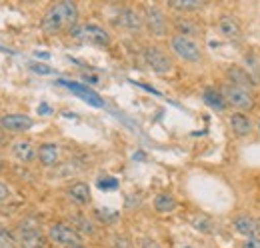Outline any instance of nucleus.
I'll return each instance as SVG.
<instances>
[{
	"label": "nucleus",
	"instance_id": "f257e3e1",
	"mask_svg": "<svg viewBox=\"0 0 260 248\" xmlns=\"http://www.w3.org/2000/svg\"><path fill=\"white\" fill-rule=\"evenodd\" d=\"M76 24H78V6L70 0L50 4L40 20V28L46 34H58L62 30L70 32V28H74Z\"/></svg>",
	"mask_w": 260,
	"mask_h": 248
},
{
	"label": "nucleus",
	"instance_id": "f03ea898",
	"mask_svg": "<svg viewBox=\"0 0 260 248\" xmlns=\"http://www.w3.org/2000/svg\"><path fill=\"white\" fill-rule=\"evenodd\" d=\"M168 48L170 52L180 58L182 62H188V64H198L202 60V48L200 44L196 42L194 38H186V36H178V34H172L168 38Z\"/></svg>",
	"mask_w": 260,
	"mask_h": 248
},
{
	"label": "nucleus",
	"instance_id": "7ed1b4c3",
	"mask_svg": "<svg viewBox=\"0 0 260 248\" xmlns=\"http://www.w3.org/2000/svg\"><path fill=\"white\" fill-rule=\"evenodd\" d=\"M72 38L80 40V42H88L94 46H108L110 44V34L106 32L104 26H100L96 22H84V24H76L74 28L68 32Z\"/></svg>",
	"mask_w": 260,
	"mask_h": 248
},
{
	"label": "nucleus",
	"instance_id": "20e7f679",
	"mask_svg": "<svg viewBox=\"0 0 260 248\" xmlns=\"http://www.w3.org/2000/svg\"><path fill=\"white\" fill-rule=\"evenodd\" d=\"M142 58H144V64H146L154 74H170L172 68H174V62L170 58V54H168L166 50H162L160 46H156V44L144 46Z\"/></svg>",
	"mask_w": 260,
	"mask_h": 248
},
{
	"label": "nucleus",
	"instance_id": "39448f33",
	"mask_svg": "<svg viewBox=\"0 0 260 248\" xmlns=\"http://www.w3.org/2000/svg\"><path fill=\"white\" fill-rule=\"evenodd\" d=\"M46 238L52 244H60V246H74V244H82V234L66 222H54L48 226L46 230Z\"/></svg>",
	"mask_w": 260,
	"mask_h": 248
},
{
	"label": "nucleus",
	"instance_id": "423d86ee",
	"mask_svg": "<svg viewBox=\"0 0 260 248\" xmlns=\"http://www.w3.org/2000/svg\"><path fill=\"white\" fill-rule=\"evenodd\" d=\"M144 28L156 38L168 36V18L164 14V10L156 4H148L144 6Z\"/></svg>",
	"mask_w": 260,
	"mask_h": 248
},
{
	"label": "nucleus",
	"instance_id": "0eeeda50",
	"mask_svg": "<svg viewBox=\"0 0 260 248\" xmlns=\"http://www.w3.org/2000/svg\"><path fill=\"white\" fill-rule=\"evenodd\" d=\"M220 92L224 96L228 106L236 108V110H252L254 108V94L248 88H240V86H232V84H224L220 88Z\"/></svg>",
	"mask_w": 260,
	"mask_h": 248
},
{
	"label": "nucleus",
	"instance_id": "6e6552de",
	"mask_svg": "<svg viewBox=\"0 0 260 248\" xmlns=\"http://www.w3.org/2000/svg\"><path fill=\"white\" fill-rule=\"evenodd\" d=\"M118 26H122L124 30L132 32V34H138V32L144 30V14L132 6H122L118 10V20H116Z\"/></svg>",
	"mask_w": 260,
	"mask_h": 248
},
{
	"label": "nucleus",
	"instance_id": "1a4fd4ad",
	"mask_svg": "<svg viewBox=\"0 0 260 248\" xmlns=\"http://www.w3.org/2000/svg\"><path fill=\"white\" fill-rule=\"evenodd\" d=\"M34 126L28 114H4L0 116V128L8 134H26Z\"/></svg>",
	"mask_w": 260,
	"mask_h": 248
},
{
	"label": "nucleus",
	"instance_id": "9d476101",
	"mask_svg": "<svg viewBox=\"0 0 260 248\" xmlns=\"http://www.w3.org/2000/svg\"><path fill=\"white\" fill-rule=\"evenodd\" d=\"M10 154L14 156L20 164H32L38 156V148L30 138H16L10 144Z\"/></svg>",
	"mask_w": 260,
	"mask_h": 248
},
{
	"label": "nucleus",
	"instance_id": "9b49d317",
	"mask_svg": "<svg viewBox=\"0 0 260 248\" xmlns=\"http://www.w3.org/2000/svg\"><path fill=\"white\" fill-rule=\"evenodd\" d=\"M224 76H226V82L232 84V86H240V88H248V90H252L256 86L254 76L248 70H244L242 66H238V64H230L226 68V72H224Z\"/></svg>",
	"mask_w": 260,
	"mask_h": 248
},
{
	"label": "nucleus",
	"instance_id": "f8f14e48",
	"mask_svg": "<svg viewBox=\"0 0 260 248\" xmlns=\"http://www.w3.org/2000/svg\"><path fill=\"white\" fill-rule=\"evenodd\" d=\"M232 228L246 236V238H258L260 234V222L250 214H238V216L232 218Z\"/></svg>",
	"mask_w": 260,
	"mask_h": 248
},
{
	"label": "nucleus",
	"instance_id": "ddd939ff",
	"mask_svg": "<svg viewBox=\"0 0 260 248\" xmlns=\"http://www.w3.org/2000/svg\"><path fill=\"white\" fill-rule=\"evenodd\" d=\"M38 164L44 168H52L60 162V148L56 142H42L38 146V156H36Z\"/></svg>",
	"mask_w": 260,
	"mask_h": 248
},
{
	"label": "nucleus",
	"instance_id": "4468645a",
	"mask_svg": "<svg viewBox=\"0 0 260 248\" xmlns=\"http://www.w3.org/2000/svg\"><path fill=\"white\" fill-rule=\"evenodd\" d=\"M172 26H174V32L178 36H186V38H194L196 40L202 34L200 24L196 22L194 18H190V16H176L172 20Z\"/></svg>",
	"mask_w": 260,
	"mask_h": 248
},
{
	"label": "nucleus",
	"instance_id": "2eb2a0df",
	"mask_svg": "<svg viewBox=\"0 0 260 248\" xmlns=\"http://www.w3.org/2000/svg\"><path fill=\"white\" fill-rule=\"evenodd\" d=\"M228 124H230L232 134L238 136V138H244V136L252 134V130H254V122L242 112H232L228 116Z\"/></svg>",
	"mask_w": 260,
	"mask_h": 248
},
{
	"label": "nucleus",
	"instance_id": "dca6fc26",
	"mask_svg": "<svg viewBox=\"0 0 260 248\" xmlns=\"http://www.w3.org/2000/svg\"><path fill=\"white\" fill-rule=\"evenodd\" d=\"M218 30L228 40H240L242 38V26H240L238 18L232 14H222L218 18Z\"/></svg>",
	"mask_w": 260,
	"mask_h": 248
},
{
	"label": "nucleus",
	"instance_id": "f3484780",
	"mask_svg": "<svg viewBox=\"0 0 260 248\" xmlns=\"http://www.w3.org/2000/svg\"><path fill=\"white\" fill-rule=\"evenodd\" d=\"M66 196L78 204V206H88L90 200H92V194H90V186L86 182H74L66 188Z\"/></svg>",
	"mask_w": 260,
	"mask_h": 248
},
{
	"label": "nucleus",
	"instance_id": "a211bd4d",
	"mask_svg": "<svg viewBox=\"0 0 260 248\" xmlns=\"http://www.w3.org/2000/svg\"><path fill=\"white\" fill-rule=\"evenodd\" d=\"M202 100L210 106V108H214V110H220V112H224L228 108L226 100H224V96L220 92V88H212V86H206L204 90H202Z\"/></svg>",
	"mask_w": 260,
	"mask_h": 248
},
{
	"label": "nucleus",
	"instance_id": "6ab92c4d",
	"mask_svg": "<svg viewBox=\"0 0 260 248\" xmlns=\"http://www.w3.org/2000/svg\"><path fill=\"white\" fill-rule=\"evenodd\" d=\"M176 208H178V202L170 192H160V194L154 196V210L158 214H170Z\"/></svg>",
	"mask_w": 260,
	"mask_h": 248
},
{
	"label": "nucleus",
	"instance_id": "aec40b11",
	"mask_svg": "<svg viewBox=\"0 0 260 248\" xmlns=\"http://www.w3.org/2000/svg\"><path fill=\"white\" fill-rule=\"evenodd\" d=\"M168 8L170 10H176V12H182V14H188V12H198L204 8V2L202 0H170L168 2Z\"/></svg>",
	"mask_w": 260,
	"mask_h": 248
},
{
	"label": "nucleus",
	"instance_id": "412c9836",
	"mask_svg": "<svg viewBox=\"0 0 260 248\" xmlns=\"http://www.w3.org/2000/svg\"><path fill=\"white\" fill-rule=\"evenodd\" d=\"M66 84L70 90H74V92L80 94V98H84L86 102H90L92 106H104V102H102V98L98 96L96 92H92V90H88L86 86H82V84H72V82H62Z\"/></svg>",
	"mask_w": 260,
	"mask_h": 248
},
{
	"label": "nucleus",
	"instance_id": "4be33fe9",
	"mask_svg": "<svg viewBox=\"0 0 260 248\" xmlns=\"http://www.w3.org/2000/svg\"><path fill=\"white\" fill-rule=\"evenodd\" d=\"M38 236H40V232H38V226L36 224H32V222H22L20 224V238L24 242L32 244L34 240H38Z\"/></svg>",
	"mask_w": 260,
	"mask_h": 248
},
{
	"label": "nucleus",
	"instance_id": "5701e85b",
	"mask_svg": "<svg viewBox=\"0 0 260 248\" xmlns=\"http://www.w3.org/2000/svg\"><path fill=\"white\" fill-rule=\"evenodd\" d=\"M190 222H192V226H194L196 230H200V232H204V234H208V232L214 230V222H212V218L206 216V214H194Z\"/></svg>",
	"mask_w": 260,
	"mask_h": 248
},
{
	"label": "nucleus",
	"instance_id": "b1692460",
	"mask_svg": "<svg viewBox=\"0 0 260 248\" xmlns=\"http://www.w3.org/2000/svg\"><path fill=\"white\" fill-rule=\"evenodd\" d=\"M70 220H72L74 228H76L80 234H82V232H86V234H92V232H94V226H92V222H90V220H86L84 216L76 214V216H72Z\"/></svg>",
	"mask_w": 260,
	"mask_h": 248
},
{
	"label": "nucleus",
	"instance_id": "393cba45",
	"mask_svg": "<svg viewBox=\"0 0 260 248\" xmlns=\"http://www.w3.org/2000/svg\"><path fill=\"white\" fill-rule=\"evenodd\" d=\"M0 248H16V238L6 228H0Z\"/></svg>",
	"mask_w": 260,
	"mask_h": 248
},
{
	"label": "nucleus",
	"instance_id": "a878e982",
	"mask_svg": "<svg viewBox=\"0 0 260 248\" xmlns=\"http://www.w3.org/2000/svg\"><path fill=\"white\" fill-rule=\"evenodd\" d=\"M30 70L38 72V74H52V72H54L50 66H44V64H40V62H30Z\"/></svg>",
	"mask_w": 260,
	"mask_h": 248
},
{
	"label": "nucleus",
	"instance_id": "bb28decb",
	"mask_svg": "<svg viewBox=\"0 0 260 248\" xmlns=\"http://www.w3.org/2000/svg\"><path fill=\"white\" fill-rule=\"evenodd\" d=\"M240 248H260V238H246L242 240Z\"/></svg>",
	"mask_w": 260,
	"mask_h": 248
},
{
	"label": "nucleus",
	"instance_id": "cd10ccee",
	"mask_svg": "<svg viewBox=\"0 0 260 248\" xmlns=\"http://www.w3.org/2000/svg\"><path fill=\"white\" fill-rule=\"evenodd\" d=\"M140 248H160V244L156 240H152V238H142L140 240Z\"/></svg>",
	"mask_w": 260,
	"mask_h": 248
},
{
	"label": "nucleus",
	"instance_id": "c85d7f7f",
	"mask_svg": "<svg viewBox=\"0 0 260 248\" xmlns=\"http://www.w3.org/2000/svg\"><path fill=\"white\" fill-rule=\"evenodd\" d=\"M98 186L104 190V188H116L118 186V182L114 180V178H108V180H98Z\"/></svg>",
	"mask_w": 260,
	"mask_h": 248
},
{
	"label": "nucleus",
	"instance_id": "c756f323",
	"mask_svg": "<svg viewBox=\"0 0 260 248\" xmlns=\"http://www.w3.org/2000/svg\"><path fill=\"white\" fill-rule=\"evenodd\" d=\"M8 196H10V188L4 184V182H0V202H4Z\"/></svg>",
	"mask_w": 260,
	"mask_h": 248
},
{
	"label": "nucleus",
	"instance_id": "7c9ffc66",
	"mask_svg": "<svg viewBox=\"0 0 260 248\" xmlns=\"http://www.w3.org/2000/svg\"><path fill=\"white\" fill-rule=\"evenodd\" d=\"M2 170H4V158L0 156V172H2Z\"/></svg>",
	"mask_w": 260,
	"mask_h": 248
},
{
	"label": "nucleus",
	"instance_id": "2f4dec72",
	"mask_svg": "<svg viewBox=\"0 0 260 248\" xmlns=\"http://www.w3.org/2000/svg\"><path fill=\"white\" fill-rule=\"evenodd\" d=\"M66 248H86L84 244H74V246H66Z\"/></svg>",
	"mask_w": 260,
	"mask_h": 248
},
{
	"label": "nucleus",
	"instance_id": "473e14b6",
	"mask_svg": "<svg viewBox=\"0 0 260 248\" xmlns=\"http://www.w3.org/2000/svg\"><path fill=\"white\" fill-rule=\"evenodd\" d=\"M256 130L260 132V118H258V124H256Z\"/></svg>",
	"mask_w": 260,
	"mask_h": 248
},
{
	"label": "nucleus",
	"instance_id": "72a5a7b5",
	"mask_svg": "<svg viewBox=\"0 0 260 248\" xmlns=\"http://www.w3.org/2000/svg\"><path fill=\"white\" fill-rule=\"evenodd\" d=\"M2 132H4V130H2V128H0V138H2Z\"/></svg>",
	"mask_w": 260,
	"mask_h": 248
}]
</instances>
